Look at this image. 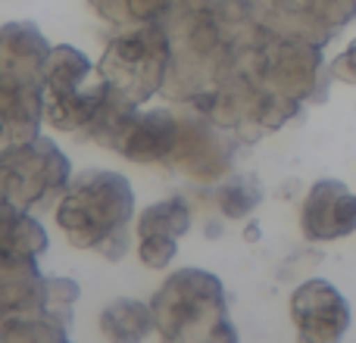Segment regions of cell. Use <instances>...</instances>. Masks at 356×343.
Returning a JSON list of instances; mask_svg holds the SVG:
<instances>
[{
    "label": "cell",
    "mask_w": 356,
    "mask_h": 343,
    "mask_svg": "<svg viewBox=\"0 0 356 343\" xmlns=\"http://www.w3.org/2000/svg\"><path fill=\"white\" fill-rule=\"evenodd\" d=\"M135 221V187L122 172L85 169L56 203V225L79 250H94L110 262L129 253Z\"/></svg>",
    "instance_id": "obj_1"
},
{
    "label": "cell",
    "mask_w": 356,
    "mask_h": 343,
    "mask_svg": "<svg viewBox=\"0 0 356 343\" xmlns=\"http://www.w3.org/2000/svg\"><path fill=\"white\" fill-rule=\"evenodd\" d=\"M163 343H241L225 284L207 269H178L150 296Z\"/></svg>",
    "instance_id": "obj_2"
},
{
    "label": "cell",
    "mask_w": 356,
    "mask_h": 343,
    "mask_svg": "<svg viewBox=\"0 0 356 343\" xmlns=\"http://www.w3.org/2000/svg\"><path fill=\"white\" fill-rule=\"evenodd\" d=\"M110 100L104 75L75 47H54L41 78L44 119L56 131H88Z\"/></svg>",
    "instance_id": "obj_3"
},
{
    "label": "cell",
    "mask_w": 356,
    "mask_h": 343,
    "mask_svg": "<svg viewBox=\"0 0 356 343\" xmlns=\"http://www.w3.org/2000/svg\"><path fill=\"white\" fill-rule=\"evenodd\" d=\"M72 162L56 147V141L38 135L25 144L0 153V184L3 196L22 209H38L60 203L72 184Z\"/></svg>",
    "instance_id": "obj_4"
},
{
    "label": "cell",
    "mask_w": 356,
    "mask_h": 343,
    "mask_svg": "<svg viewBox=\"0 0 356 343\" xmlns=\"http://www.w3.org/2000/svg\"><path fill=\"white\" fill-rule=\"evenodd\" d=\"M169 69V44L156 28L116 37L106 47L97 72L104 75L110 97L119 103L141 106L156 94Z\"/></svg>",
    "instance_id": "obj_5"
},
{
    "label": "cell",
    "mask_w": 356,
    "mask_h": 343,
    "mask_svg": "<svg viewBox=\"0 0 356 343\" xmlns=\"http://www.w3.org/2000/svg\"><path fill=\"white\" fill-rule=\"evenodd\" d=\"M291 321L297 343H338L350 328V303L325 278H309L291 294Z\"/></svg>",
    "instance_id": "obj_6"
},
{
    "label": "cell",
    "mask_w": 356,
    "mask_h": 343,
    "mask_svg": "<svg viewBox=\"0 0 356 343\" xmlns=\"http://www.w3.org/2000/svg\"><path fill=\"white\" fill-rule=\"evenodd\" d=\"M300 231L313 244L341 240L356 231V194L341 178H319L300 209Z\"/></svg>",
    "instance_id": "obj_7"
},
{
    "label": "cell",
    "mask_w": 356,
    "mask_h": 343,
    "mask_svg": "<svg viewBox=\"0 0 356 343\" xmlns=\"http://www.w3.org/2000/svg\"><path fill=\"white\" fill-rule=\"evenodd\" d=\"M181 144V125L172 112L150 110L135 112L119 141L116 153H122L131 162H169Z\"/></svg>",
    "instance_id": "obj_8"
},
{
    "label": "cell",
    "mask_w": 356,
    "mask_h": 343,
    "mask_svg": "<svg viewBox=\"0 0 356 343\" xmlns=\"http://www.w3.org/2000/svg\"><path fill=\"white\" fill-rule=\"evenodd\" d=\"M41 294L44 271L38 259H0V325L19 319V315H38L41 312Z\"/></svg>",
    "instance_id": "obj_9"
},
{
    "label": "cell",
    "mask_w": 356,
    "mask_h": 343,
    "mask_svg": "<svg viewBox=\"0 0 356 343\" xmlns=\"http://www.w3.org/2000/svg\"><path fill=\"white\" fill-rule=\"evenodd\" d=\"M50 246L47 228L31 215V209H22L10 200H0V259L31 256L41 259Z\"/></svg>",
    "instance_id": "obj_10"
},
{
    "label": "cell",
    "mask_w": 356,
    "mask_h": 343,
    "mask_svg": "<svg viewBox=\"0 0 356 343\" xmlns=\"http://www.w3.org/2000/svg\"><path fill=\"white\" fill-rule=\"evenodd\" d=\"M156 331L154 306L150 300H135V296H116L100 309V334L106 343H144Z\"/></svg>",
    "instance_id": "obj_11"
},
{
    "label": "cell",
    "mask_w": 356,
    "mask_h": 343,
    "mask_svg": "<svg viewBox=\"0 0 356 343\" xmlns=\"http://www.w3.org/2000/svg\"><path fill=\"white\" fill-rule=\"evenodd\" d=\"M191 231V206L181 196H166V200L150 203L135 219V237H184Z\"/></svg>",
    "instance_id": "obj_12"
},
{
    "label": "cell",
    "mask_w": 356,
    "mask_h": 343,
    "mask_svg": "<svg viewBox=\"0 0 356 343\" xmlns=\"http://www.w3.org/2000/svg\"><path fill=\"white\" fill-rule=\"evenodd\" d=\"M259 203H263V184H259V178L250 175V172H244V175H228L225 181H219V187H216V206L232 221L250 219V212H257Z\"/></svg>",
    "instance_id": "obj_13"
},
{
    "label": "cell",
    "mask_w": 356,
    "mask_h": 343,
    "mask_svg": "<svg viewBox=\"0 0 356 343\" xmlns=\"http://www.w3.org/2000/svg\"><path fill=\"white\" fill-rule=\"evenodd\" d=\"M81 296V287L75 278H63V275H44V294H41V319H50L56 325L72 328L75 319V303Z\"/></svg>",
    "instance_id": "obj_14"
},
{
    "label": "cell",
    "mask_w": 356,
    "mask_h": 343,
    "mask_svg": "<svg viewBox=\"0 0 356 343\" xmlns=\"http://www.w3.org/2000/svg\"><path fill=\"white\" fill-rule=\"evenodd\" d=\"M0 343H72L66 325L41 315H19L0 325Z\"/></svg>",
    "instance_id": "obj_15"
},
{
    "label": "cell",
    "mask_w": 356,
    "mask_h": 343,
    "mask_svg": "<svg viewBox=\"0 0 356 343\" xmlns=\"http://www.w3.org/2000/svg\"><path fill=\"white\" fill-rule=\"evenodd\" d=\"M178 240L181 237H163V234H154V237H138V259H141L147 269H154V271L166 269V265L178 256Z\"/></svg>",
    "instance_id": "obj_16"
},
{
    "label": "cell",
    "mask_w": 356,
    "mask_h": 343,
    "mask_svg": "<svg viewBox=\"0 0 356 343\" xmlns=\"http://www.w3.org/2000/svg\"><path fill=\"white\" fill-rule=\"evenodd\" d=\"M328 75L338 81H347V85H356V41L341 56H334V62L328 66Z\"/></svg>",
    "instance_id": "obj_17"
},
{
    "label": "cell",
    "mask_w": 356,
    "mask_h": 343,
    "mask_svg": "<svg viewBox=\"0 0 356 343\" xmlns=\"http://www.w3.org/2000/svg\"><path fill=\"white\" fill-rule=\"evenodd\" d=\"M247 240H259V225H250V228H247Z\"/></svg>",
    "instance_id": "obj_18"
},
{
    "label": "cell",
    "mask_w": 356,
    "mask_h": 343,
    "mask_svg": "<svg viewBox=\"0 0 356 343\" xmlns=\"http://www.w3.org/2000/svg\"><path fill=\"white\" fill-rule=\"evenodd\" d=\"M0 200H6V196H3V184H0Z\"/></svg>",
    "instance_id": "obj_19"
}]
</instances>
